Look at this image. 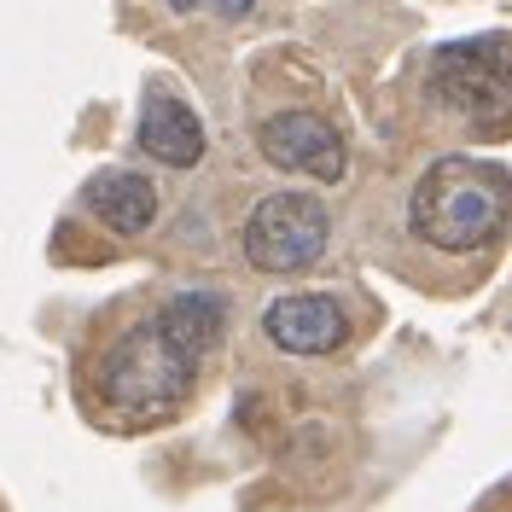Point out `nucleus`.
I'll list each match as a JSON object with an SVG mask.
<instances>
[{"instance_id": "f257e3e1", "label": "nucleus", "mask_w": 512, "mask_h": 512, "mask_svg": "<svg viewBox=\"0 0 512 512\" xmlns=\"http://www.w3.org/2000/svg\"><path fill=\"white\" fill-rule=\"evenodd\" d=\"M512 222V175L483 158H437L414 181L408 227L431 251L472 256L489 251Z\"/></svg>"}, {"instance_id": "f03ea898", "label": "nucleus", "mask_w": 512, "mask_h": 512, "mask_svg": "<svg viewBox=\"0 0 512 512\" xmlns=\"http://www.w3.org/2000/svg\"><path fill=\"white\" fill-rule=\"evenodd\" d=\"M192 379H198V355L163 326V315H146L99 350L94 402L128 425H152V419H169L187 402Z\"/></svg>"}, {"instance_id": "7ed1b4c3", "label": "nucleus", "mask_w": 512, "mask_h": 512, "mask_svg": "<svg viewBox=\"0 0 512 512\" xmlns=\"http://www.w3.org/2000/svg\"><path fill=\"white\" fill-rule=\"evenodd\" d=\"M431 99L478 134L512 128V30H483L431 53Z\"/></svg>"}, {"instance_id": "20e7f679", "label": "nucleus", "mask_w": 512, "mask_h": 512, "mask_svg": "<svg viewBox=\"0 0 512 512\" xmlns=\"http://www.w3.org/2000/svg\"><path fill=\"white\" fill-rule=\"evenodd\" d=\"M332 239V216L315 192H268L256 198V210L245 216V262L256 274H303L326 256Z\"/></svg>"}, {"instance_id": "39448f33", "label": "nucleus", "mask_w": 512, "mask_h": 512, "mask_svg": "<svg viewBox=\"0 0 512 512\" xmlns=\"http://www.w3.org/2000/svg\"><path fill=\"white\" fill-rule=\"evenodd\" d=\"M256 146L274 169H291V175H309V181H344L350 169V146L344 134L315 117V111H274L268 123L256 128Z\"/></svg>"}, {"instance_id": "423d86ee", "label": "nucleus", "mask_w": 512, "mask_h": 512, "mask_svg": "<svg viewBox=\"0 0 512 512\" xmlns=\"http://www.w3.org/2000/svg\"><path fill=\"white\" fill-rule=\"evenodd\" d=\"M262 332L286 355H332L350 344V315L326 291H291V297H274L262 309Z\"/></svg>"}, {"instance_id": "0eeeda50", "label": "nucleus", "mask_w": 512, "mask_h": 512, "mask_svg": "<svg viewBox=\"0 0 512 512\" xmlns=\"http://www.w3.org/2000/svg\"><path fill=\"white\" fill-rule=\"evenodd\" d=\"M82 210L99 227L134 239V233H146V227L158 222V187L146 175H134V169H99V175H88V187H82Z\"/></svg>"}, {"instance_id": "6e6552de", "label": "nucleus", "mask_w": 512, "mask_h": 512, "mask_svg": "<svg viewBox=\"0 0 512 512\" xmlns=\"http://www.w3.org/2000/svg\"><path fill=\"white\" fill-rule=\"evenodd\" d=\"M140 152L152 163H169V169H192V163L204 158V123H198V111L175 94H146Z\"/></svg>"}, {"instance_id": "1a4fd4ad", "label": "nucleus", "mask_w": 512, "mask_h": 512, "mask_svg": "<svg viewBox=\"0 0 512 512\" xmlns=\"http://www.w3.org/2000/svg\"><path fill=\"white\" fill-rule=\"evenodd\" d=\"M158 315H163V326H169V332H175V338H181L192 355H198V361H204V355L222 344L227 303L216 297V291H175V297L163 303Z\"/></svg>"}, {"instance_id": "9d476101", "label": "nucleus", "mask_w": 512, "mask_h": 512, "mask_svg": "<svg viewBox=\"0 0 512 512\" xmlns=\"http://www.w3.org/2000/svg\"><path fill=\"white\" fill-rule=\"evenodd\" d=\"M175 12H222V18H239V12H251L256 0H169Z\"/></svg>"}]
</instances>
